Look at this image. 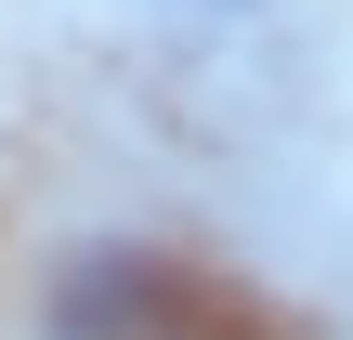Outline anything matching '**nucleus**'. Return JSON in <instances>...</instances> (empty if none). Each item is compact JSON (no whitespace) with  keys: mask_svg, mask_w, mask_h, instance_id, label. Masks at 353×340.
Listing matches in <instances>:
<instances>
[{"mask_svg":"<svg viewBox=\"0 0 353 340\" xmlns=\"http://www.w3.org/2000/svg\"><path fill=\"white\" fill-rule=\"evenodd\" d=\"M157 13H196V26H236V13H262V0H157Z\"/></svg>","mask_w":353,"mask_h":340,"instance_id":"2","label":"nucleus"},{"mask_svg":"<svg viewBox=\"0 0 353 340\" xmlns=\"http://www.w3.org/2000/svg\"><path fill=\"white\" fill-rule=\"evenodd\" d=\"M39 340H288V328L249 288H223V275H196L170 249H92V262L52 275Z\"/></svg>","mask_w":353,"mask_h":340,"instance_id":"1","label":"nucleus"}]
</instances>
